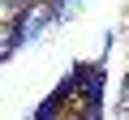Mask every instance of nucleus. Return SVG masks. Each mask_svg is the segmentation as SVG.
Segmentation results:
<instances>
[{"instance_id": "2", "label": "nucleus", "mask_w": 129, "mask_h": 120, "mask_svg": "<svg viewBox=\"0 0 129 120\" xmlns=\"http://www.w3.org/2000/svg\"><path fill=\"white\" fill-rule=\"evenodd\" d=\"M13 51H17V34H13V22H5L0 26V65H5Z\"/></svg>"}, {"instance_id": "3", "label": "nucleus", "mask_w": 129, "mask_h": 120, "mask_svg": "<svg viewBox=\"0 0 129 120\" xmlns=\"http://www.w3.org/2000/svg\"><path fill=\"white\" fill-rule=\"evenodd\" d=\"M0 5H5V9H9V13H13V17H17V13H22V9H26V5H30V0H0Z\"/></svg>"}, {"instance_id": "1", "label": "nucleus", "mask_w": 129, "mask_h": 120, "mask_svg": "<svg viewBox=\"0 0 129 120\" xmlns=\"http://www.w3.org/2000/svg\"><path fill=\"white\" fill-rule=\"evenodd\" d=\"M47 26H56V13H52V5L47 0H30V5L13 17V34H17V47H26V43H35V39H43L47 34Z\"/></svg>"}]
</instances>
